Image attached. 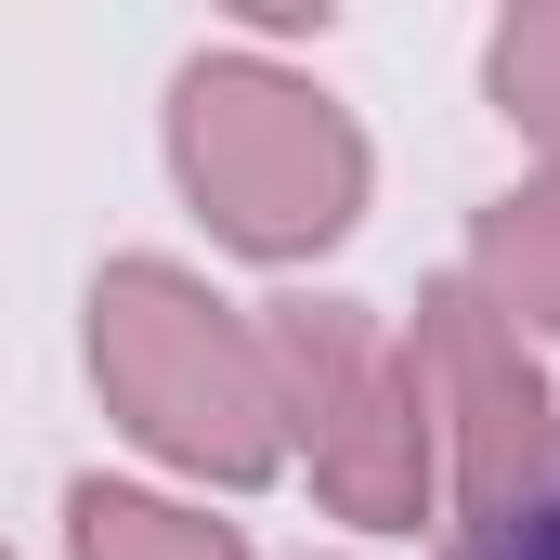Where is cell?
Here are the masks:
<instances>
[{
  "instance_id": "277c9868",
  "label": "cell",
  "mask_w": 560,
  "mask_h": 560,
  "mask_svg": "<svg viewBox=\"0 0 560 560\" xmlns=\"http://www.w3.org/2000/svg\"><path fill=\"white\" fill-rule=\"evenodd\" d=\"M405 365H418V405H430L443 509H456L469 535L522 522L560 482V392H548V365H535V339H522L469 275H430L418 326H405Z\"/></svg>"
},
{
  "instance_id": "ba28073f",
  "label": "cell",
  "mask_w": 560,
  "mask_h": 560,
  "mask_svg": "<svg viewBox=\"0 0 560 560\" xmlns=\"http://www.w3.org/2000/svg\"><path fill=\"white\" fill-rule=\"evenodd\" d=\"M469 560H560V482L522 509V522H495V535H469Z\"/></svg>"
},
{
  "instance_id": "52a82bcc",
  "label": "cell",
  "mask_w": 560,
  "mask_h": 560,
  "mask_svg": "<svg viewBox=\"0 0 560 560\" xmlns=\"http://www.w3.org/2000/svg\"><path fill=\"white\" fill-rule=\"evenodd\" d=\"M482 92H495V118L560 170V0L495 13V39H482Z\"/></svg>"
},
{
  "instance_id": "7a4b0ae2",
  "label": "cell",
  "mask_w": 560,
  "mask_h": 560,
  "mask_svg": "<svg viewBox=\"0 0 560 560\" xmlns=\"http://www.w3.org/2000/svg\"><path fill=\"white\" fill-rule=\"evenodd\" d=\"M92 392H105V418L131 430L156 469H183L209 495H261L287 469L261 313H235L170 248H131V261L92 275Z\"/></svg>"
},
{
  "instance_id": "9c48e42d",
  "label": "cell",
  "mask_w": 560,
  "mask_h": 560,
  "mask_svg": "<svg viewBox=\"0 0 560 560\" xmlns=\"http://www.w3.org/2000/svg\"><path fill=\"white\" fill-rule=\"evenodd\" d=\"M0 560H13V548H0Z\"/></svg>"
},
{
  "instance_id": "3957f363",
  "label": "cell",
  "mask_w": 560,
  "mask_h": 560,
  "mask_svg": "<svg viewBox=\"0 0 560 560\" xmlns=\"http://www.w3.org/2000/svg\"><path fill=\"white\" fill-rule=\"evenodd\" d=\"M261 352H275V418L313 495L352 535H418L443 509V456H430L405 326H378L365 300H261Z\"/></svg>"
},
{
  "instance_id": "5b68a950",
  "label": "cell",
  "mask_w": 560,
  "mask_h": 560,
  "mask_svg": "<svg viewBox=\"0 0 560 560\" xmlns=\"http://www.w3.org/2000/svg\"><path fill=\"white\" fill-rule=\"evenodd\" d=\"M66 560H261L248 522H209V495H156V482H66Z\"/></svg>"
},
{
  "instance_id": "6da1fadb",
  "label": "cell",
  "mask_w": 560,
  "mask_h": 560,
  "mask_svg": "<svg viewBox=\"0 0 560 560\" xmlns=\"http://www.w3.org/2000/svg\"><path fill=\"white\" fill-rule=\"evenodd\" d=\"M170 183H183V209L235 261H275L287 275V261H326L365 222L378 143H365V118L326 79L222 39V52H183L170 66Z\"/></svg>"
},
{
  "instance_id": "8992f818",
  "label": "cell",
  "mask_w": 560,
  "mask_h": 560,
  "mask_svg": "<svg viewBox=\"0 0 560 560\" xmlns=\"http://www.w3.org/2000/svg\"><path fill=\"white\" fill-rule=\"evenodd\" d=\"M469 287H482L522 339H560V170L482 196V222H469Z\"/></svg>"
}]
</instances>
